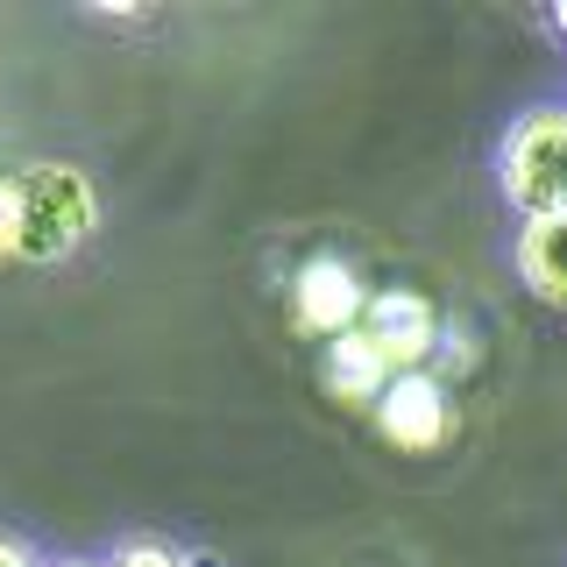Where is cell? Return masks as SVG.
Wrapping results in <instances>:
<instances>
[{
  "label": "cell",
  "instance_id": "cell-11",
  "mask_svg": "<svg viewBox=\"0 0 567 567\" xmlns=\"http://www.w3.org/2000/svg\"><path fill=\"white\" fill-rule=\"evenodd\" d=\"M554 29H560V35H567V8H554Z\"/></svg>",
  "mask_w": 567,
  "mask_h": 567
},
{
  "label": "cell",
  "instance_id": "cell-12",
  "mask_svg": "<svg viewBox=\"0 0 567 567\" xmlns=\"http://www.w3.org/2000/svg\"><path fill=\"white\" fill-rule=\"evenodd\" d=\"M64 567H106V560H64Z\"/></svg>",
  "mask_w": 567,
  "mask_h": 567
},
{
  "label": "cell",
  "instance_id": "cell-1",
  "mask_svg": "<svg viewBox=\"0 0 567 567\" xmlns=\"http://www.w3.org/2000/svg\"><path fill=\"white\" fill-rule=\"evenodd\" d=\"M14 199H22V227H14V262H64L93 241L100 227V192L79 164H29L14 171Z\"/></svg>",
  "mask_w": 567,
  "mask_h": 567
},
{
  "label": "cell",
  "instance_id": "cell-8",
  "mask_svg": "<svg viewBox=\"0 0 567 567\" xmlns=\"http://www.w3.org/2000/svg\"><path fill=\"white\" fill-rule=\"evenodd\" d=\"M106 567H192V560L177 554V546H164V539H128Z\"/></svg>",
  "mask_w": 567,
  "mask_h": 567
},
{
  "label": "cell",
  "instance_id": "cell-9",
  "mask_svg": "<svg viewBox=\"0 0 567 567\" xmlns=\"http://www.w3.org/2000/svg\"><path fill=\"white\" fill-rule=\"evenodd\" d=\"M14 227H22V199H14V171H0V262H14Z\"/></svg>",
  "mask_w": 567,
  "mask_h": 567
},
{
  "label": "cell",
  "instance_id": "cell-2",
  "mask_svg": "<svg viewBox=\"0 0 567 567\" xmlns=\"http://www.w3.org/2000/svg\"><path fill=\"white\" fill-rule=\"evenodd\" d=\"M496 185L518 206V220L567 213V106H532L511 121L496 150Z\"/></svg>",
  "mask_w": 567,
  "mask_h": 567
},
{
  "label": "cell",
  "instance_id": "cell-3",
  "mask_svg": "<svg viewBox=\"0 0 567 567\" xmlns=\"http://www.w3.org/2000/svg\"><path fill=\"white\" fill-rule=\"evenodd\" d=\"M369 312V284L354 270L348 256H306L291 277V319L298 333H312V341H341V333L362 327Z\"/></svg>",
  "mask_w": 567,
  "mask_h": 567
},
{
  "label": "cell",
  "instance_id": "cell-5",
  "mask_svg": "<svg viewBox=\"0 0 567 567\" xmlns=\"http://www.w3.org/2000/svg\"><path fill=\"white\" fill-rule=\"evenodd\" d=\"M377 433L390 440L398 454H433L447 447L454 433V398L433 369H412V377H390L383 398H377Z\"/></svg>",
  "mask_w": 567,
  "mask_h": 567
},
{
  "label": "cell",
  "instance_id": "cell-6",
  "mask_svg": "<svg viewBox=\"0 0 567 567\" xmlns=\"http://www.w3.org/2000/svg\"><path fill=\"white\" fill-rule=\"evenodd\" d=\"M511 262H518V277H525L532 298H546V306L567 312V213L525 220L518 241H511Z\"/></svg>",
  "mask_w": 567,
  "mask_h": 567
},
{
  "label": "cell",
  "instance_id": "cell-7",
  "mask_svg": "<svg viewBox=\"0 0 567 567\" xmlns=\"http://www.w3.org/2000/svg\"><path fill=\"white\" fill-rule=\"evenodd\" d=\"M383 383H390V369H383V354L362 341V327L341 333V341H327V390L341 404H377Z\"/></svg>",
  "mask_w": 567,
  "mask_h": 567
},
{
  "label": "cell",
  "instance_id": "cell-4",
  "mask_svg": "<svg viewBox=\"0 0 567 567\" xmlns=\"http://www.w3.org/2000/svg\"><path fill=\"white\" fill-rule=\"evenodd\" d=\"M362 341L383 354L390 377H412V369H425V362H433V348H440V312H433V298L404 291V284H390V291H369Z\"/></svg>",
  "mask_w": 567,
  "mask_h": 567
},
{
  "label": "cell",
  "instance_id": "cell-10",
  "mask_svg": "<svg viewBox=\"0 0 567 567\" xmlns=\"http://www.w3.org/2000/svg\"><path fill=\"white\" fill-rule=\"evenodd\" d=\"M0 567H35V554L22 539H8V532H0Z\"/></svg>",
  "mask_w": 567,
  "mask_h": 567
}]
</instances>
